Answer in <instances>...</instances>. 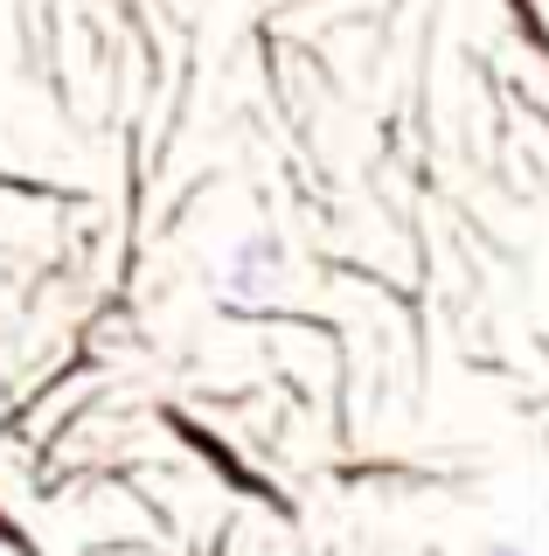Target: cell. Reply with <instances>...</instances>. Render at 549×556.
<instances>
[{"label":"cell","mask_w":549,"mask_h":556,"mask_svg":"<svg viewBox=\"0 0 549 556\" xmlns=\"http://www.w3.org/2000/svg\"><path fill=\"white\" fill-rule=\"evenodd\" d=\"M271 286H279V243L271 237H244L222 257V292L230 300H265Z\"/></svg>","instance_id":"1"},{"label":"cell","mask_w":549,"mask_h":556,"mask_svg":"<svg viewBox=\"0 0 549 556\" xmlns=\"http://www.w3.org/2000/svg\"><path fill=\"white\" fill-rule=\"evenodd\" d=\"M473 556H528V549H522V543H480Z\"/></svg>","instance_id":"2"}]
</instances>
